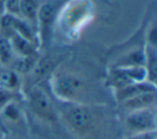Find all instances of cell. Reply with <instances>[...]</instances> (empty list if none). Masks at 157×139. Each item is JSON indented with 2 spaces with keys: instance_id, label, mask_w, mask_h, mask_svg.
<instances>
[{
  "instance_id": "cell-1",
  "label": "cell",
  "mask_w": 157,
  "mask_h": 139,
  "mask_svg": "<svg viewBox=\"0 0 157 139\" xmlns=\"http://www.w3.org/2000/svg\"><path fill=\"white\" fill-rule=\"evenodd\" d=\"M48 84L55 99L78 104H101L99 83L81 63L65 61L48 78ZM105 105V104H101Z\"/></svg>"
},
{
  "instance_id": "cell-2",
  "label": "cell",
  "mask_w": 157,
  "mask_h": 139,
  "mask_svg": "<svg viewBox=\"0 0 157 139\" xmlns=\"http://www.w3.org/2000/svg\"><path fill=\"white\" fill-rule=\"evenodd\" d=\"M56 101L59 120L71 135L78 139H101L110 119L108 106Z\"/></svg>"
},
{
  "instance_id": "cell-3",
  "label": "cell",
  "mask_w": 157,
  "mask_h": 139,
  "mask_svg": "<svg viewBox=\"0 0 157 139\" xmlns=\"http://www.w3.org/2000/svg\"><path fill=\"white\" fill-rule=\"evenodd\" d=\"M44 54H39L35 67L25 78L27 79V84L25 89L41 84L44 81H48L52 73L72 54V50L65 46L60 48H48Z\"/></svg>"
},
{
  "instance_id": "cell-4",
  "label": "cell",
  "mask_w": 157,
  "mask_h": 139,
  "mask_svg": "<svg viewBox=\"0 0 157 139\" xmlns=\"http://www.w3.org/2000/svg\"><path fill=\"white\" fill-rule=\"evenodd\" d=\"M24 99L26 100L31 114L44 124L57 125L59 117L55 107L54 99L41 86V84L33 85L25 89Z\"/></svg>"
},
{
  "instance_id": "cell-5",
  "label": "cell",
  "mask_w": 157,
  "mask_h": 139,
  "mask_svg": "<svg viewBox=\"0 0 157 139\" xmlns=\"http://www.w3.org/2000/svg\"><path fill=\"white\" fill-rule=\"evenodd\" d=\"M69 0H41L38 11V35L40 50L50 48L56 23Z\"/></svg>"
},
{
  "instance_id": "cell-6",
  "label": "cell",
  "mask_w": 157,
  "mask_h": 139,
  "mask_svg": "<svg viewBox=\"0 0 157 139\" xmlns=\"http://www.w3.org/2000/svg\"><path fill=\"white\" fill-rule=\"evenodd\" d=\"M92 13L93 7L90 0H69L63 7L56 25H63L69 34L80 31L90 22Z\"/></svg>"
},
{
  "instance_id": "cell-7",
  "label": "cell",
  "mask_w": 157,
  "mask_h": 139,
  "mask_svg": "<svg viewBox=\"0 0 157 139\" xmlns=\"http://www.w3.org/2000/svg\"><path fill=\"white\" fill-rule=\"evenodd\" d=\"M146 80H147V72L144 66L107 68L103 78V84L105 89L114 92L131 83L142 82Z\"/></svg>"
},
{
  "instance_id": "cell-8",
  "label": "cell",
  "mask_w": 157,
  "mask_h": 139,
  "mask_svg": "<svg viewBox=\"0 0 157 139\" xmlns=\"http://www.w3.org/2000/svg\"><path fill=\"white\" fill-rule=\"evenodd\" d=\"M124 126L128 135L156 130V107L132 111L124 114Z\"/></svg>"
},
{
  "instance_id": "cell-9",
  "label": "cell",
  "mask_w": 157,
  "mask_h": 139,
  "mask_svg": "<svg viewBox=\"0 0 157 139\" xmlns=\"http://www.w3.org/2000/svg\"><path fill=\"white\" fill-rule=\"evenodd\" d=\"M0 119L9 128H26L27 117L21 99L12 100L0 109Z\"/></svg>"
},
{
  "instance_id": "cell-10",
  "label": "cell",
  "mask_w": 157,
  "mask_h": 139,
  "mask_svg": "<svg viewBox=\"0 0 157 139\" xmlns=\"http://www.w3.org/2000/svg\"><path fill=\"white\" fill-rule=\"evenodd\" d=\"M157 92H148L131 97L124 101L117 104L118 110L123 114L132 112V111L142 110V109L154 108L156 107Z\"/></svg>"
},
{
  "instance_id": "cell-11",
  "label": "cell",
  "mask_w": 157,
  "mask_h": 139,
  "mask_svg": "<svg viewBox=\"0 0 157 139\" xmlns=\"http://www.w3.org/2000/svg\"><path fill=\"white\" fill-rule=\"evenodd\" d=\"M148 92H157V87L155 83L146 80L142 81V82L131 83V84L127 85L123 89L112 92V94H113V99L115 100L116 105H117L126 99L135 97V96L140 95V94L148 93Z\"/></svg>"
},
{
  "instance_id": "cell-12",
  "label": "cell",
  "mask_w": 157,
  "mask_h": 139,
  "mask_svg": "<svg viewBox=\"0 0 157 139\" xmlns=\"http://www.w3.org/2000/svg\"><path fill=\"white\" fill-rule=\"evenodd\" d=\"M23 86V79L17 72L10 67L0 69V87L12 92H21Z\"/></svg>"
},
{
  "instance_id": "cell-13",
  "label": "cell",
  "mask_w": 157,
  "mask_h": 139,
  "mask_svg": "<svg viewBox=\"0 0 157 139\" xmlns=\"http://www.w3.org/2000/svg\"><path fill=\"white\" fill-rule=\"evenodd\" d=\"M9 39L11 41L12 48L16 56H31V55H37L40 53V49L37 46L22 38L17 34L13 33Z\"/></svg>"
},
{
  "instance_id": "cell-14",
  "label": "cell",
  "mask_w": 157,
  "mask_h": 139,
  "mask_svg": "<svg viewBox=\"0 0 157 139\" xmlns=\"http://www.w3.org/2000/svg\"><path fill=\"white\" fill-rule=\"evenodd\" d=\"M41 0H22L20 8V18L28 22L38 31V11Z\"/></svg>"
},
{
  "instance_id": "cell-15",
  "label": "cell",
  "mask_w": 157,
  "mask_h": 139,
  "mask_svg": "<svg viewBox=\"0 0 157 139\" xmlns=\"http://www.w3.org/2000/svg\"><path fill=\"white\" fill-rule=\"evenodd\" d=\"M144 53H145V62L144 67L147 72V80L156 84L157 77V46H153L146 44L144 46Z\"/></svg>"
},
{
  "instance_id": "cell-16",
  "label": "cell",
  "mask_w": 157,
  "mask_h": 139,
  "mask_svg": "<svg viewBox=\"0 0 157 139\" xmlns=\"http://www.w3.org/2000/svg\"><path fill=\"white\" fill-rule=\"evenodd\" d=\"M39 54L31 55V56H16L14 58V61L12 62L11 65H10V68L13 69L15 72H17L22 78H24L35 67L38 57H39Z\"/></svg>"
},
{
  "instance_id": "cell-17",
  "label": "cell",
  "mask_w": 157,
  "mask_h": 139,
  "mask_svg": "<svg viewBox=\"0 0 157 139\" xmlns=\"http://www.w3.org/2000/svg\"><path fill=\"white\" fill-rule=\"evenodd\" d=\"M15 57L10 39L0 35V64L2 67H10Z\"/></svg>"
},
{
  "instance_id": "cell-18",
  "label": "cell",
  "mask_w": 157,
  "mask_h": 139,
  "mask_svg": "<svg viewBox=\"0 0 157 139\" xmlns=\"http://www.w3.org/2000/svg\"><path fill=\"white\" fill-rule=\"evenodd\" d=\"M22 0H5L3 1V13L12 16H20V8Z\"/></svg>"
},
{
  "instance_id": "cell-19",
  "label": "cell",
  "mask_w": 157,
  "mask_h": 139,
  "mask_svg": "<svg viewBox=\"0 0 157 139\" xmlns=\"http://www.w3.org/2000/svg\"><path fill=\"white\" fill-rule=\"evenodd\" d=\"M125 139H157V132L156 130H150V132L127 135Z\"/></svg>"
},
{
  "instance_id": "cell-20",
  "label": "cell",
  "mask_w": 157,
  "mask_h": 139,
  "mask_svg": "<svg viewBox=\"0 0 157 139\" xmlns=\"http://www.w3.org/2000/svg\"><path fill=\"white\" fill-rule=\"evenodd\" d=\"M3 1H5V0H0V15H2L3 14V9H2Z\"/></svg>"
},
{
  "instance_id": "cell-21",
  "label": "cell",
  "mask_w": 157,
  "mask_h": 139,
  "mask_svg": "<svg viewBox=\"0 0 157 139\" xmlns=\"http://www.w3.org/2000/svg\"><path fill=\"white\" fill-rule=\"evenodd\" d=\"M1 68H2V65H1V64H0V69H1Z\"/></svg>"
}]
</instances>
